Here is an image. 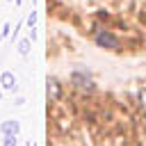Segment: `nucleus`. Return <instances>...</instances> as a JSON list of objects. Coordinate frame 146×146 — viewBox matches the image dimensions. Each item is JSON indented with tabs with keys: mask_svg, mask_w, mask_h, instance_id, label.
Returning a JSON list of instances; mask_svg holds the SVG:
<instances>
[{
	"mask_svg": "<svg viewBox=\"0 0 146 146\" xmlns=\"http://www.w3.org/2000/svg\"><path fill=\"white\" fill-rule=\"evenodd\" d=\"M2 146H18V135H2Z\"/></svg>",
	"mask_w": 146,
	"mask_h": 146,
	"instance_id": "nucleus-5",
	"label": "nucleus"
},
{
	"mask_svg": "<svg viewBox=\"0 0 146 146\" xmlns=\"http://www.w3.org/2000/svg\"><path fill=\"white\" fill-rule=\"evenodd\" d=\"M30 46H32L30 39H18V52H21V57H27L30 55Z\"/></svg>",
	"mask_w": 146,
	"mask_h": 146,
	"instance_id": "nucleus-4",
	"label": "nucleus"
},
{
	"mask_svg": "<svg viewBox=\"0 0 146 146\" xmlns=\"http://www.w3.org/2000/svg\"><path fill=\"white\" fill-rule=\"evenodd\" d=\"M18 105H25V98H23V96H18V98H16V107H18Z\"/></svg>",
	"mask_w": 146,
	"mask_h": 146,
	"instance_id": "nucleus-10",
	"label": "nucleus"
},
{
	"mask_svg": "<svg viewBox=\"0 0 146 146\" xmlns=\"http://www.w3.org/2000/svg\"><path fill=\"white\" fill-rule=\"evenodd\" d=\"M27 25H30V27H36V11H32V14L27 16Z\"/></svg>",
	"mask_w": 146,
	"mask_h": 146,
	"instance_id": "nucleus-7",
	"label": "nucleus"
},
{
	"mask_svg": "<svg viewBox=\"0 0 146 146\" xmlns=\"http://www.w3.org/2000/svg\"><path fill=\"white\" fill-rule=\"evenodd\" d=\"M46 82H48V98H52V96H57V89H59V84H57V82H55L52 78H48Z\"/></svg>",
	"mask_w": 146,
	"mask_h": 146,
	"instance_id": "nucleus-6",
	"label": "nucleus"
},
{
	"mask_svg": "<svg viewBox=\"0 0 146 146\" xmlns=\"http://www.w3.org/2000/svg\"><path fill=\"white\" fill-rule=\"evenodd\" d=\"M139 98H141V105H144V112H146V87H144V91H141Z\"/></svg>",
	"mask_w": 146,
	"mask_h": 146,
	"instance_id": "nucleus-9",
	"label": "nucleus"
},
{
	"mask_svg": "<svg viewBox=\"0 0 146 146\" xmlns=\"http://www.w3.org/2000/svg\"><path fill=\"white\" fill-rule=\"evenodd\" d=\"M0 89H7V91H16V89H18L16 75H14L11 71H2V73H0Z\"/></svg>",
	"mask_w": 146,
	"mask_h": 146,
	"instance_id": "nucleus-1",
	"label": "nucleus"
},
{
	"mask_svg": "<svg viewBox=\"0 0 146 146\" xmlns=\"http://www.w3.org/2000/svg\"><path fill=\"white\" fill-rule=\"evenodd\" d=\"M18 146H34V144H32V141H27V144H18Z\"/></svg>",
	"mask_w": 146,
	"mask_h": 146,
	"instance_id": "nucleus-11",
	"label": "nucleus"
},
{
	"mask_svg": "<svg viewBox=\"0 0 146 146\" xmlns=\"http://www.w3.org/2000/svg\"><path fill=\"white\" fill-rule=\"evenodd\" d=\"M9 30H11V25H9V23H5V25H2V32H0V41H2V39L9 34Z\"/></svg>",
	"mask_w": 146,
	"mask_h": 146,
	"instance_id": "nucleus-8",
	"label": "nucleus"
},
{
	"mask_svg": "<svg viewBox=\"0 0 146 146\" xmlns=\"http://www.w3.org/2000/svg\"><path fill=\"white\" fill-rule=\"evenodd\" d=\"M21 132V123L16 119H7L0 123V135H18Z\"/></svg>",
	"mask_w": 146,
	"mask_h": 146,
	"instance_id": "nucleus-2",
	"label": "nucleus"
},
{
	"mask_svg": "<svg viewBox=\"0 0 146 146\" xmlns=\"http://www.w3.org/2000/svg\"><path fill=\"white\" fill-rule=\"evenodd\" d=\"M96 41H98L100 46H105V48H119V43H116V39H114V36H110V34H105V32H100V34H96Z\"/></svg>",
	"mask_w": 146,
	"mask_h": 146,
	"instance_id": "nucleus-3",
	"label": "nucleus"
},
{
	"mask_svg": "<svg viewBox=\"0 0 146 146\" xmlns=\"http://www.w3.org/2000/svg\"><path fill=\"white\" fill-rule=\"evenodd\" d=\"M0 100H2V91H0Z\"/></svg>",
	"mask_w": 146,
	"mask_h": 146,
	"instance_id": "nucleus-12",
	"label": "nucleus"
}]
</instances>
